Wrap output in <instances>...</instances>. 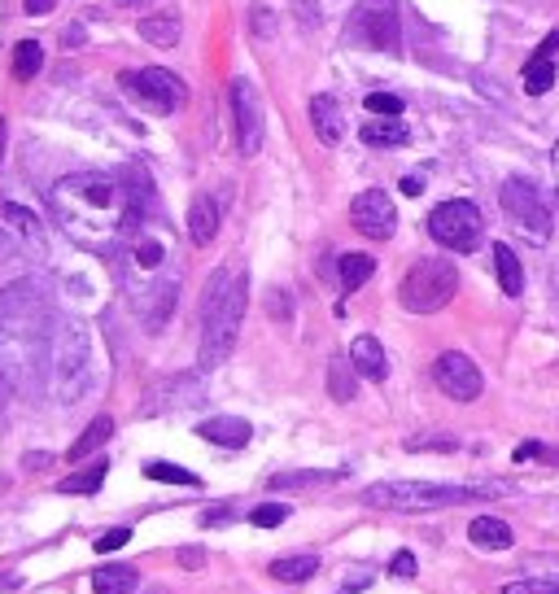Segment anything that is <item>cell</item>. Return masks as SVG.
Segmentation results:
<instances>
[{"label":"cell","instance_id":"obj_1","mask_svg":"<svg viewBox=\"0 0 559 594\" xmlns=\"http://www.w3.org/2000/svg\"><path fill=\"white\" fill-rule=\"evenodd\" d=\"M49 206L58 227L92 253L123 249L145 214V184L140 175H110V171H75L49 188Z\"/></svg>","mask_w":559,"mask_h":594},{"label":"cell","instance_id":"obj_2","mask_svg":"<svg viewBox=\"0 0 559 594\" xmlns=\"http://www.w3.org/2000/svg\"><path fill=\"white\" fill-rule=\"evenodd\" d=\"M58 315L40 280H14L0 288V381L14 394H36L49 372Z\"/></svg>","mask_w":559,"mask_h":594},{"label":"cell","instance_id":"obj_3","mask_svg":"<svg viewBox=\"0 0 559 594\" xmlns=\"http://www.w3.org/2000/svg\"><path fill=\"white\" fill-rule=\"evenodd\" d=\"M245 307H249V275L245 271H214L206 293H201V372H214L232 346H236V333H240V320H245Z\"/></svg>","mask_w":559,"mask_h":594},{"label":"cell","instance_id":"obj_4","mask_svg":"<svg viewBox=\"0 0 559 594\" xmlns=\"http://www.w3.org/2000/svg\"><path fill=\"white\" fill-rule=\"evenodd\" d=\"M92 385V333L84 320H58L45 389L58 407H75Z\"/></svg>","mask_w":559,"mask_h":594},{"label":"cell","instance_id":"obj_5","mask_svg":"<svg viewBox=\"0 0 559 594\" xmlns=\"http://www.w3.org/2000/svg\"><path fill=\"white\" fill-rule=\"evenodd\" d=\"M511 485H437V481H381L363 490L368 507L381 511H437V507H459L472 498H498Z\"/></svg>","mask_w":559,"mask_h":594},{"label":"cell","instance_id":"obj_6","mask_svg":"<svg viewBox=\"0 0 559 594\" xmlns=\"http://www.w3.org/2000/svg\"><path fill=\"white\" fill-rule=\"evenodd\" d=\"M455 288H459L455 262H446V258H420V262H411V271L398 284V302L411 315H433V311H442L450 302Z\"/></svg>","mask_w":559,"mask_h":594},{"label":"cell","instance_id":"obj_7","mask_svg":"<svg viewBox=\"0 0 559 594\" xmlns=\"http://www.w3.org/2000/svg\"><path fill=\"white\" fill-rule=\"evenodd\" d=\"M45 253H49L45 223L18 201L0 206V258L5 262H45Z\"/></svg>","mask_w":559,"mask_h":594},{"label":"cell","instance_id":"obj_8","mask_svg":"<svg viewBox=\"0 0 559 594\" xmlns=\"http://www.w3.org/2000/svg\"><path fill=\"white\" fill-rule=\"evenodd\" d=\"M498 201H502V214H507V223L515 227V236H524L529 245H546V240H550V210H546L542 193H537L529 180L511 175V180L502 184Z\"/></svg>","mask_w":559,"mask_h":594},{"label":"cell","instance_id":"obj_9","mask_svg":"<svg viewBox=\"0 0 559 594\" xmlns=\"http://www.w3.org/2000/svg\"><path fill=\"white\" fill-rule=\"evenodd\" d=\"M428 232L437 245L455 249V253H472L481 240H485V214L476 210V201H442L433 214H428Z\"/></svg>","mask_w":559,"mask_h":594},{"label":"cell","instance_id":"obj_10","mask_svg":"<svg viewBox=\"0 0 559 594\" xmlns=\"http://www.w3.org/2000/svg\"><path fill=\"white\" fill-rule=\"evenodd\" d=\"M346 36H350V45H363V49H394L402 36L398 0H359L350 23H346Z\"/></svg>","mask_w":559,"mask_h":594},{"label":"cell","instance_id":"obj_11","mask_svg":"<svg viewBox=\"0 0 559 594\" xmlns=\"http://www.w3.org/2000/svg\"><path fill=\"white\" fill-rule=\"evenodd\" d=\"M123 84H127L132 101H136V106H145L149 114H175V110L184 106V97H188L184 79H179V75H171L166 66H145V71H132Z\"/></svg>","mask_w":559,"mask_h":594},{"label":"cell","instance_id":"obj_12","mask_svg":"<svg viewBox=\"0 0 559 594\" xmlns=\"http://www.w3.org/2000/svg\"><path fill=\"white\" fill-rule=\"evenodd\" d=\"M227 92H232L227 101H232V123H236V149L253 158L262 149V101L249 79H232Z\"/></svg>","mask_w":559,"mask_h":594},{"label":"cell","instance_id":"obj_13","mask_svg":"<svg viewBox=\"0 0 559 594\" xmlns=\"http://www.w3.org/2000/svg\"><path fill=\"white\" fill-rule=\"evenodd\" d=\"M433 381H437V389H442L446 398H455V403H476L481 389H485L481 368H476L468 355H459V350H450V355H442V359L433 363Z\"/></svg>","mask_w":559,"mask_h":594},{"label":"cell","instance_id":"obj_14","mask_svg":"<svg viewBox=\"0 0 559 594\" xmlns=\"http://www.w3.org/2000/svg\"><path fill=\"white\" fill-rule=\"evenodd\" d=\"M350 223H355V232H363V236L389 240L394 227H398V206L389 201V193L368 188V193H359V197L350 201Z\"/></svg>","mask_w":559,"mask_h":594},{"label":"cell","instance_id":"obj_15","mask_svg":"<svg viewBox=\"0 0 559 594\" xmlns=\"http://www.w3.org/2000/svg\"><path fill=\"white\" fill-rule=\"evenodd\" d=\"M555 53H559V32H550L546 45L524 62V92L529 97L550 92V84H555Z\"/></svg>","mask_w":559,"mask_h":594},{"label":"cell","instance_id":"obj_16","mask_svg":"<svg viewBox=\"0 0 559 594\" xmlns=\"http://www.w3.org/2000/svg\"><path fill=\"white\" fill-rule=\"evenodd\" d=\"M197 437H206L210 446L240 450V446H249L253 429H249V420H240V416H214V420H201V424H197Z\"/></svg>","mask_w":559,"mask_h":594},{"label":"cell","instance_id":"obj_17","mask_svg":"<svg viewBox=\"0 0 559 594\" xmlns=\"http://www.w3.org/2000/svg\"><path fill=\"white\" fill-rule=\"evenodd\" d=\"M219 223H223V210H219V201L214 197H192V206H188V236H192V245H210L214 236H219Z\"/></svg>","mask_w":559,"mask_h":594},{"label":"cell","instance_id":"obj_18","mask_svg":"<svg viewBox=\"0 0 559 594\" xmlns=\"http://www.w3.org/2000/svg\"><path fill=\"white\" fill-rule=\"evenodd\" d=\"M350 363H355V372H359V376H368V381H385V376H389L385 346H381L372 333L355 337V346H350Z\"/></svg>","mask_w":559,"mask_h":594},{"label":"cell","instance_id":"obj_19","mask_svg":"<svg viewBox=\"0 0 559 594\" xmlns=\"http://www.w3.org/2000/svg\"><path fill=\"white\" fill-rule=\"evenodd\" d=\"M468 537H472V546H481V550H507V546L515 542L511 524L498 520V516H476V520L468 524Z\"/></svg>","mask_w":559,"mask_h":594},{"label":"cell","instance_id":"obj_20","mask_svg":"<svg viewBox=\"0 0 559 594\" xmlns=\"http://www.w3.org/2000/svg\"><path fill=\"white\" fill-rule=\"evenodd\" d=\"M311 123H315V136L324 145H337L341 132H346V119H341V110H337L333 97H311Z\"/></svg>","mask_w":559,"mask_h":594},{"label":"cell","instance_id":"obj_21","mask_svg":"<svg viewBox=\"0 0 559 594\" xmlns=\"http://www.w3.org/2000/svg\"><path fill=\"white\" fill-rule=\"evenodd\" d=\"M494 271H498V284H502L507 297H520V293H524V271H520V258H515V249H511L507 240L494 245Z\"/></svg>","mask_w":559,"mask_h":594},{"label":"cell","instance_id":"obj_22","mask_svg":"<svg viewBox=\"0 0 559 594\" xmlns=\"http://www.w3.org/2000/svg\"><path fill=\"white\" fill-rule=\"evenodd\" d=\"M275 581H285V585H298V581H311L320 572V555H285V559H271L266 568Z\"/></svg>","mask_w":559,"mask_h":594},{"label":"cell","instance_id":"obj_23","mask_svg":"<svg viewBox=\"0 0 559 594\" xmlns=\"http://www.w3.org/2000/svg\"><path fill=\"white\" fill-rule=\"evenodd\" d=\"M92 590L97 594H132L136 590V568L132 564H101L92 572Z\"/></svg>","mask_w":559,"mask_h":594},{"label":"cell","instance_id":"obj_24","mask_svg":"<svg viewBox=\"0 0 559 594\" xmlns=\"http://www.w3.org/2000/svg\"><path fill=\"white\" fill-rule=\"evenodd\" d=\"M140 40H149V45H158V49H171V45H179V14H149V18H140Z\"/></svg>","mask_w":559,"mask_h":594},{"label":"cell","instance_id":"obj_25","mask_svg":"<svg viewBox=\"0 0 559 594\" xmlns=\"http://www.w3.org/2000/svg\"><path fill=\"white\" fill-rule=\"evenodd\" d=\"M197 398H201V389H197V381L192 376H179V381H166V385H158L153 389V407L158 411H171V407H197Z\"/></svg>","mask_w":559,"mask_h":594},{"label":"cell","instance_id":"obj_26","mask_svg":"<svg viewBox=\"0 0 559 594\" xmlns=\"http://www.w3.org/2000/svg\"><path fill=\"white\" fill-rule=\"evenodd\" d=\"M337 275H341V293H355V288H363L376 275V258H368V253H341Z\"/></svg>","mask_w":559,"mask_h":594},{"label":"cell","instance_id":"obj_27","mask_svg":"<svg viewBox=\"0 0 559 594\" xmlns=\"http://www.w3.org/2000/svg\"><path fill=\"white\" fill-rule=\"evenodd\" d=\"M110 433H114V420H110V416H97V420H92V424L79 433V442L71 446V459H75V463H84L92 450H101V446L110 442Z\"/></svg>","mask_w":559,"mask_h":594},{"label":"cell","instance_id":"obj_28","mask_svg":"<svg viewBox=\"0 0 559 594\" xmlns=\"http://www.w3.org/2000/svg\"><path fill=\"white\" fill-rule=\"evenodd\" d=\"M363 145H376V149L407 145V127L394 123V119H368V123H363Z\"/></svg>","mask_w":559,"mask_h":594},{"label":"cell","instance_id":"obj_29","mask_svg":"<svg viewBox=\"0 0 559 594\" xmlns=\"http://www.w3.org/2000/svg\"><path fill=\"white\" fill-rule=\"evenodd\" d=\"M105 472H110V463H105V459H92L84 472H75V477H66V481H58V494H97V490H101V481H105Z\"/></svg>","mask_w":559,"mask_h":594},{"label":"cell","instance_id":"obj_30","mask_svg":"<svg viewBox=\"0 0 559 594\" xmlns=\"http://www.w3.org/2000/svg\"><path fill=\"white\" fill-rule=\"evenodd\" d=\"M355 363H346V359H333L328 363V394L337 398V403H350L355 398Z\"/></svg>","mask_w":559,"mask_h":594},{"label":"cell","instance_id":"obj_31","mask_svg":"<svg viewBox=\"0 0 559 594\" xmlns=\"http://www.w3.org/2000/svg\"><path fill=\"white\" fill-rule=\"evenodd\" d=\"M145 477L149 481H166V485H201V477L197 472H188V468H179V463H162V459H149L145 463Z\"/></svg>","mask_w":559,"mask_h":594},{"label":"cell","instance_id":"obj_32","mask_svg":"<svg viewBox=\"0 0 559 594\" xmlns=\"http://www.w3.org/2000/svg\"><path fill=\"white\" fill-rule=\"evenodd\" d=\"M40 66H45V49H40L36 40H23V45L14 49V75H18V79H36Z\"/></svg>","mask_w":559,"mask_h":594},{"label":"cell","instance_id":"obj_33","mask_svg":"<svg viewBox=\"0 0 559 594\" xmlns=\"http://www.w3.org/2000/svg\"><path fill=\"white\" fill-rule=\"evenodd\" d=\"M324 481H341V472H280L271 477L275 490H294V485H324Z\"/></svg>","mask_w":559,"mask_h":594},{"label":"cell","instance_id":"obj_34","mask_svg":"<svg viewBox=\"0 0 559 594\" xmlns=\"http://www.w3.org/2000/svg\"><path fill=\"white\" fill-rule=\"evenodd\" d=\"M502 594H559V572L555 577H524V581L507 585Z\"/></svg>","mask_w":559,"mask_h":594},{"label":"cell","instance_id":"obj_35","mask_svg":"<svg viewBox=\"0 0 559 594\" xmlns=\"http://www.w3.org/2000/svg\"><path fill=\"white\" fill-rule=\"evenodd\" d=\"M249 520H253L258 529H275V524L289 520V507H285V503H262V507L249 511Z\"/></svg>","mask_w":559,"mask_h":594},{"label":"cell","instance_id":"obj_36","mask_svg":"<svg viewBox=\"0 0 559 594\" xmlns=\"http://www.w3.org/2000/svg\"><path fill=\"white\" fill-rule=\"evenodd\" d=\"M363 101H368V110L381 114V119L402 114V97H394V92H372V97H363Z\"/></svg>","mask_w":559,"mask_h":594},{"label":"cell","instance_id":"obj_37","mask_svg":"<svg viewBox=\"0 0 559 594\" xmlns=\"http://www.w3.org/2000/svg\"><path fill=\"white\" fill-rule=\"evenodd\" d=\"M127 542H132V529H110V533L97 537V550L110 555V550H119V546H127Z\"/></svg>","mask_w":559,"mask_h":594},{"label":"cell","instance_id":"obj_38","mask_svg":"<svg viewBox=\"0 0 559 594\" xmlns=\"http://www.w3.org/2000/svg\"><path fill=\"white\" fill-rule=\"evenodd\" d=\"M515 459H542V463H559V450H550V446H537V442H524V446L515 450Z\"/></svg>","mask_w":559,"mask_h":594},{"label":"cell","instance_id":"obj_39","mask_svg":"<svg viewBox=\"0 0 559 594\" xmlns=\"http://www.w3.org/2000/svg\"><path fill=\"white\" fill-rule=\"evenodd\" d=\"M415 568H420V564H415V555H411V550H398V555L389 559V572H394V577H402V581H407V577H415Z\"/></svg>","mask_w":559,"mask_h":594},{"label":"cell","instance_id":"obj_40","mask_svg":"<svg viewBox=\"0 0 559 594\" xmlns=\"http://www.w3.org/2000/svg\"><path fill=\"white\" fill-rule=\"evenodd\" d=\"M363 585H372V568H350V577H346V585L337 594H359Z\"/></svg>","mask_w":559,"mask_h":594},{"label":"cell","instance_id":"obj_41","mask_svg":"<svg viewBox=\"0 0 559 594\" xmlns=\"http://www.w3.org/2000/svg\"><path fill=\"white\" fill-rule=\"evenodd\" d=\"M23 10H27L32 18H45V14H53V10H58V0H23Z\"/></svg>","mask_w":559,"mask_h":594},{"label":"cell","instance_id":"obj_42","mask_svg":"<svg viewBox=\"0 0 559 594\" xmlns=\"http://www.w3.org/2000/svg\"><path fill=\"white\" fill-rule=\"evenodd\" d=\"M179 564H184V568H201V564H206V555H201L197 546H188V550H179Z\"/></svg>","mask_w":559,"mask_h":594},{"label":"cell","instance_id":"obj_43","mask_svg":"<svg viewBox=\"0 0 559 594\" xmlns=\"http://www.w3.org/2000/svg\"><path fill=\"white\" fill-rule=\"evenodd\" d=\"M201 520H206V524H223V520H232V507H214V511H206Z\"/></svg>","mask_w":559,"mask_h":594},{"label":"cell","instance_id":"obj_44","mask_svg":"<svg viewBox=\"0 0 559 594\" xmlns=\"http://www.w3.org/2000/svg\"><path fill=\"white\" fill-rule=\"evenodd\" d=\"M23 585V577H14V572H0V590H18Z\"/></svg>","mask_w":559,"mask_h":594},{"label":"cell","instance_id":"obj_45","mask_svg":"<svg viewBox=\"0 0 559 594\" xmlns=\"http://www.w3.org/2000/svg\"><path fill=\"white\" fill-rule=\"evenodd\" d=\"M420 188H424V184H420V180H415V175H411V180H402V193H407V197H415V193H420Z\"/></svg>","mask_w":559,"mask_h":594},{"label":"cell","instance_id":"obj_46","mask_svg":"<svg viewBox=\"0 0 559 594\" xmlns=\"http://www.w3.org/2000/svg\"><path fill=\"white\" fill-rule=\"evenodd\" d=\"M550 171H555V188H559V140H555V149H550Z\"/></svg>","mask_w":559,"mask_h":594},{"label":"cell","instance_id":"obj_47","mask_svg":"<svg viewBox=\"0 0 559 594\" xmlns=\"http://www.w3.org/2000/svg\"><path fill=\"white\" fill-rule=\"evenodd\" d=\"M5 145H10V127H5V119H0V158H5Z\"/></svg>","mask_w":559,"mask_h":594},{"label":"cell","instance_id":"obj_48","mask_svg":"<svg viewBox=\"0 0 559 594\" xmlns=\"http://www.w3.org/2000/svg\"><path fill=\"white\" fill-rule=\"evenodd\" d=\"M123 10H145V5H153V0H119Z\"/></svg>","mask_w":559,"mask_h":594},{"label":"cell","instance_id":"obj_49","mask_svg":"<svg viewBox=\"0 0 559 594\" xmlns=\"http://www.w3.org/2000/svg\"><path fill=\"white\" fill-rule=\"evenodd\" d=\"M145 594H171V590H166V585H149Z\"/></svg>","mask_w":559,"mask_h":594}]
</instances>
